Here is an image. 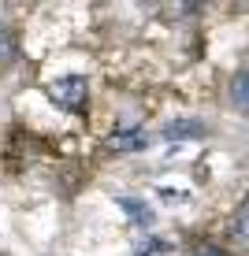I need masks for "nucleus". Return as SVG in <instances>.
I'll list each match as a JSON object with an SVG mask.
<instances>
[{
    "mask_svg": "<svg viewBox=\"0 0 249 256\" xmlns=\"http://www.w3.org/2000/svg\"><path fill=\"white\" fill-rule=\"evenodd\" d=\"M190 256H227V249H219V245H212V242H197L190 249Z\"/></svg>",
    "mask_w": 249,
    "mask_h": 256,
    "instance_id": "nucleus-8",
    "label": "nucleus"
},
{
    "mask_svg": "<svg viewBox=\"0 0 249 256\" xmlns=\"http://www.w3.org/2000/svg\"><path fill=\"white\" fill-rule=\"evenodd\" d=\"M208 130H204V122H193V119H179V122H171V126L164 130V138L167 141H182V138H204Z\"/></svg>",
    "mask_w": 249,
    "mask_h": 256,
    "instance_id": "nucleus-5",
    "label": "nucleus"
},
{
    "mask_svg": "<svg viewBox=\"0 0 249 256\" xmlns=\"http://www.w3.org/2000/svg\"><path fill=\"white\" fill-rule=\"evenodd\" d=\"M230 104H234V112H242L249 116V70H234V78H230Z\"/></svg>",
    "mask_w": 249,
    "mask_h": 256,
    "instance_id": "nucleus-3",
    "label": "nucleus"
},
{
    "mask_svg": "<svg viewBox=\"0 0 249 256\" xmlns=\"http://www.w3.org/2000/svg\"><path fill=\"white\" fill-rule=\"evenodd\" d=\"M123 212H130V223L134 226H153V208L145 204V200H134V197H119L115 200Z\"/></svg>",
    "mask_w": 249,
    "mask_h": 256,
    "instance_id": "nucleus-4",
    "label": "nucleus"
},
{
    "mask_svg": "<svg viewBox=\"0 0 249 256\" xmlns=\"http://www.w3.org/2000/svg\"><path fill=\"white\" fill-rule=\"evenodd\" d=\"M145 145H149L145 130H123V134H112L104 148H112V152H138V148H145Z\"/></svg>",
    "mask_w": 249,
    "mask_h": 256,
    "instance_id": "nucleus-2",
    "label": "nucleus"
},
{
    "mask_svg": "<svg viewBox=\"0 0 249 256\" xmlns=\"http://www.w3.org/2000/svg\"><path fill=\"white\" fill-rule=\"evenodd\" d=\"M45 93H49V100L56 104L60 112H67V116H82V112H86V96H90V82H86L82 74H67V78H56Z\"/></svg>",
    "mask_w": 249,
    "mask_h": 256,
    "instance_id": "nucleus-1",
    "label": "nucleus"
},
{
    "mask_svg": "<svg viewBox=\"0 0 249 256\" xmlns=\"http://www.w3.org/2000/svg\"><path fill=\"white\" fill-rule=\"evenodd\" d=\"M230 234H234V242L249 245V193L242 197V204L234 208V219H230Z\"/></svg>",
    "mask_w": 249,
    "mask_h": 256,
    "instance_id": "nucleus-6",
    "label": "nucleus"
},
{
    "mask_svg": "<svg viewBox=\"0 0 249 256\" xmlns=\"http://www.w3.org/2000/svg\"><path fill=\"white\" fill-rule=\"evenodd\" d=\"M15 48H19V45H15V34L8 30L4 22H0V67H4V64H12V60H15Z\"/></svg>",
    "mask_w": 249,
    "mask_h": 256,
    "instance_id": "nucleus-7",
    "label": "nucleus"
}]
</instances>
